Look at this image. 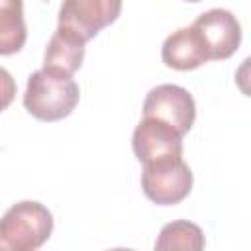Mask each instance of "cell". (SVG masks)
Segmentation results:
<instances>
[{"instance_id":"obj_1","label":"cell","mask_w":251,"mask_h":251,"mask_svg":"<svg viewBox=\"0 0 251 251\" xmlns=\"http://www.w3.org/2000/svg\"><path fill=\"white\" fill-rule=\"evenodd\" d=\"M80 98L75 78L63 71L41 67L27 78L24 92V108L35 120L59 122L73 114Z\"/></svg>"},{"instance_id":"obj_2","label":"cell","mask_w":251,"mask_h":251,"mask_svg":"<svg viewBox=\"0 0 251 251\" xmlns=\"http://www.w3.org/2000/svg\"><path fill=\"white\" fill-rule=\"evenodd\" d=\"M53 233V216L41 202L22 200L0 218V251H35Z\"/></svg>"},{"instance_id":"obj_3","label":"cell","mask_w":251,"mask_h":251,"mask_svg":"<svg viewBox=\"0 0 251 251\" xmlns=\"http://www.w3.org/2000/svg\"><path fill=\"white\" fill-rule=\"evenodd\" d=\"M192 171L182 157H167L143 163L141 190L159 206H175L182 202L192 190Z\"/></svg>"},{"instance_id":"obj_4","label":"cell","mask_w":251,"mask_h":251,"mask_svg":"<svg viewBox=\"0 0 251 251\" xmlns=\"http://www.w3.org/2000/svg\"><path fill=\"white\" fill-rule=\"evenodd\" d=\"M143 118L161 120L184 137L194 126L196 104L186 88L178 84H159L153 86L143 100Z\"/></svg>"},{"instance_id":"obj_5","label":"cell","mask_w":251,"mask_h":251,"mask_svg":"<svg viewBox=\"0 0 251 251\" xmlns=\"http://www.w3.org/2000/svg\"><path fill=\"white\" fill-rule=\"evenodd\" d=\"M122 14V0H63L59 24L84 41L94 39L100 29L114 24Z\"/></svg>"},{"instance_id":"obj_6","label":"cell","mask_w":251,"mask_h":251,"mask_svg":"<svg viewBox=\"0 0 251 251\" xmlns=\"http://www.w3.org/2000/svg\"><path fill=\"white\" fill-rule=\"evenodd\" d=\"M192 25L200 33L210 61H226L241 45V25L229 10L212 8L200 14Z\"/></svg>"},{"instance_id":"obj_7","label":"cell","mask_w":251,"mask_h":251,"mask_svg":"<svg viewBox=\"0 0 251 251\" xmlns=\"http://www.w3.org/2000/svg\"><path fill=\"white\" fill-rule=\"evenodd\" d=\"M131 147L141 165L167 157H182V135L161 120L143 118L133 129Z\"/></svg>"},{"instance_id":"obj_8","label":"cell","mask_w":251,"mask_h":251,"mask_svg":"<svg viewBox=\"0 0 251 251\" xmlns=\"http://www.w3.org/2000/svg\"><path fill=\"white\" fill-rule=\"evenodd\" d=\"M161 59L169 69L194 71L210 61L208 49L194 25L173 31L161 47Z\"/></svg>"},{"instance_id":"obj_9","label":"cell","mask_w":251,"mask_h":251,"mask_svg":"<svg viewBox=\"0 0 251 251\" xmlns=\"http://www.w3.org/2000/svg\"><path fill=\"white\" fill-rule=\"evenodd\" d=\"M84 45H86V41L80 35L57 25L55 33L51 35V39L45 47L43 67L57 69V71H63L73 76L84 61V51H86Z\"/></svg>"},{"instance_id":"obj_10","label":"cell","mask_w":251,"mask_h":251,"mask_svg":"<svg viewBox=\"0 0 251 251\" xmlns=\"http://www.w3.org/2000/svg\"><path fill=\"white\" fill-rule=\"evenodd\" d=\"M27 39L24 0H0V55L22 51Z\"/></svg>"},{"instance_id":"obj_11","label":"cell","mask_w":251,"mask_h":251,"mask_svg":"<svg viewBox=\"0 0 251 251\" xmlns=\"http://www.w3.org/2000/svg\"><path fill=\"white\" fill-rule=\"evenodd\" d=\"M204 245H206L204 231L188 220H176V222L165 224L155 241V249H159V251H163V249L200 251V249H204Z\"/></svg>"},{"instance_id":"obj_12","label":"cell","mask_w":251,"mask_h":251,"mask_svg":"<svg viewBox=\"0 0 251 251\" xmlns=\"http://www.w3.org/2000/svg\"><path fill=\"white\" fill-rule=\"evenodd\" d=\"M16 90H18V86H16L14 76L4 67H0V112H4L14 102Z\"/></svg>"},{"instance_id":"obj_13","label":"cell","mask_w":251,"mask_h":251,"mask_svg":"<svg viewBox=\"0 0 251 251\" xmlns=\"http://www.w3.org/2000/svg\"><path fill=\"white\" fill-rule=\"evenodd\" d=\"M186 2H202V0H186Z\"/></svg>"}]
</instances>
